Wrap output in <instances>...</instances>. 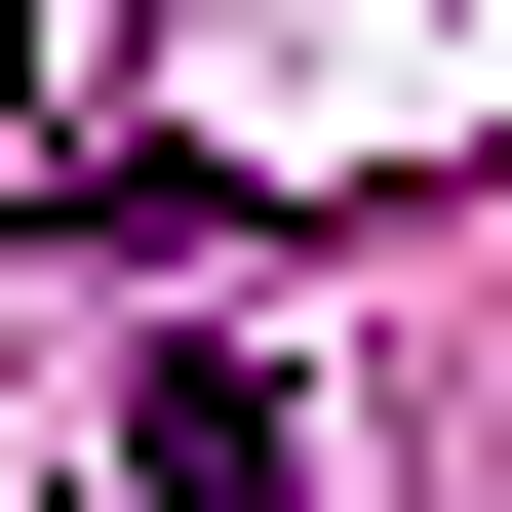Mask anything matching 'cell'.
<instances>
[{
	"instance_id": "1",
	"label": "cell",
	"mask_w": 512,
	"mask_h": 512,
	"mask_svg": "<svg viewBox=\"0 0 512 512\" xmlns=\"http://www.w3.org/2000/svg\"><path fill=\"white\" fill-rule=\"evenodd\" d=\"M119 512H316V394H276V355H158L119 394Z\"/></svg>"
}]
</instances>
